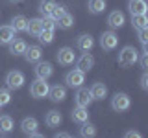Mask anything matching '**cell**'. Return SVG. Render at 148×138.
Returning a JSON list of instances; mask_svg holds the SVG:
<instances>
[{"label": "cell", "instance_id": "17", "mask_svg": "<svg viewBox=\"0 0 148 138\" xmlns=\"http://www.w3.org/2000/svg\"><path fill=\"white\" fill-rule=\"evenodd\" d=\"M26 41L22 39H13L11 43H9V53L11 55H24L26 52Z\"/></svg>", "mask_w": 148, "mask_h": 138}, {"label": "cell", "instance_id": "20", "mask_svg": "<svg viewBox=\"0 0 148 138\" xmlns=\"http://www.w3.org/2000/svg\"><path fill=\"white\" fill-rule=\"evenodd\" d=\"M15 39V30L11 26H0V44H9Z\"/></svg>", "mask_w": 148, "mask_h": 138}, {"label": "cell", "instance_id": "22", "mask_svg": "<svg viewBox=\"0 0 148 138\" xmlns=\"http://www.w3.org/2000/svg\"><path fill=\"white\" fill-rule=\"evenodd\" d=\"M89 90H91L92 99H104L106 96H108V87H106L104 83H95Z\"/></svg>", "mask_w": 148, "mask_h": 138}, {"label": "cell", "instance_id": "4", "mask_svg": "<svg viewBox=\"0 0 148 138\" xmlns=\"http://www.w3.org/2000/svg\"><path fill=\"white\" fill-rule=\"evenodd\" d=\"M6 85L9 90H18L24 85V74L18 70H11L6 74Z\"/></svg>", "mask_w": 148, "mask_h": 138}, {"label": "cell", "instance_id": "27", "mask_svg": "<svg viewBox=\"0 0 148 138\" xmlns=\"http://www.w3.org/2000/svg\"><path fill=\"white\" fill-rule=\"evenodd\" d=\"M87 7H89V11L92 15H98V13H102L106 9V0H89Z\"/></svg>", "mask_w": 148, "mask_h": 138}, {"label": "cell", "instance_id": "36", "mask_svg": "<svg viewBox=\"0 0 148 138\" xmlns=\"http://www.w3.org/2000/svg\"><path fill=\"white\" fill-rule=\"evenodd\" d=\"M141 89L148 90V74H146V70L143 72V76H141Z\"/></svg>", "mask_w": 148, "mask_h": 138}, {"label": "cell", "instance_id": "2", "mask_svg": "<svg viewBox=\"0 0 148 138\" xmlns=\"http://www.w3.org/2000/svg\"><path fill=\"white\" fill-rule=\"evenodd\" d=\"M48 90H50V85L46 83V79H39V77H37L30 87V96L35 98V99H43V98L48 96Z\"/></svg>", "mask_w": 148, "mask_h": 138}, {"label": "cell", "instance_id": "32", "mask_svg": "<svg viewBox=\"0 0 148 138\" xmlns=\"http://www.w3.org/2000/svg\"><path fill=\"white\" fill-rule=\"evenodd\" d=\"M41 20H43V30H52L54 31L56 28H58V26H56V20L52 17H43Z\"/></svg>", "mask_w": 148, "mask_h": 138}, {"label": "cell", "instance_id": "37", "mask_svg": "<svg viewBox=\"0 0 148 138\" xmlns=\"http://www.w3.org/2000/svg\"><path fill=\"white\" fill-rule=\"evenodd\" d=\"M124 136H126V138H141L143 135H141L139 131H128V133H126Z\"/></svg>", "mask_w": 148, "mask_h": 138}, {"label": "cell", "instance_id": "1", "mask_svg": "<svg viewBox=\"0 0 148 138\" xmlns=\"http://www.w3.org/2000/svg\"><path fill=\"white\" fill-rule=\"evenodd\" d=\"M137 59H139V53H137V50L133 48V46H124V48L120 50V53H119V64L124 66V68L133 66V64L137 63Z\"/></svg>", "mask_w": 148, "mask_h": 138}, {"label": "cell", "instance_id": "15", "mask_svg": "<svg viewBox=\"0 0 148 138\" xmlns=\"http://www.w3.org/2000/svg\"><path fill=\"white\" fill-rule=\"evenodd\" d=\"M48 98L52 99V101H63L65 98H67V89L61 85H54V87H50V90H48Z\"/></svg>", "mask_w": 148, "mask_h": 138}, {"label": "cell", "instance_id": "39", "mask_svg": "<svg viewBox=\"0 0 148 138\" xmlns=\"http://www.w3.org/2000/svg\"><path fill=\"white\" fill-rule=\"evenodd\" d=\"M9 2H13V4H21V2H24V0H9Z\"/></svg>", "mask_w": 148, "mask_h": 138}, {"label": "cell", "instance_id": "40", "mask_svg": "<svg viewBox=\"0 0 148 138\" xmlns=\"http://www.w3.org/2000/svg\"><path fill=\"white\" fill-rule=\"evenodd\" d=\"M0 107H2V105H0Z\"/></svg>", "mask_w": 148, "mask_h": 138}, {"label": "cell", "instance_id": "14", "mask_svg": "<svg viewBox=\"0 0 148 138\" xmlns=\"http://www.w3.org/2000/svg\"><path fill=\"white\" fill-rule=\"evenodd\" d=\"M71 118H72V122H76V123H83V122L89 120V110H87V107L76 105V107L72 109V112H71Z\"/></svg>", "mask_w": 148, "mask_h": 138}, {"label": "cell", "instance_id": "38", "mask_svg": "<svg viewBox=\"0 0 148 138\" xmlns=\"http://www.w3.org/2000/svg\"><path fill=\"white\" fill-rule=\"evenodd\" d=\"M56 136H58V138H71V133H65V131H61V133H58Z\"/></svg>", "mask_w": 148, "mask_h": 138}, {"label": "cell", "instance_id": "10", "mask_svg": "<svg viewBox=\"0 0 148 138\" xmlns=\"http://www.w3.org/2000/svg\"><path fill=\"white\" fill-rule=\"evenodd\" d=\"M92 66H95V57H92V53L83 52V55L76 61V68H80L82 72H89V70H92Z\"/></svg>", "mask_w": 148, "mask_h": 138}, {"label": "cell", "instance_id": "29", "mask_svg": "<svg viewBox=\"0 0 148 138\" xmlns=\"http://www.w3.org/2000/svg\"><path fill=\"white\" fill-rule=\"evenodd\" d=\"M80 135L83 136V138H92L96 135V127L92 125V123L87 120V122H83L82 123V129H80Z\"/></svg>", "mask_w": 148, "mask_h": 138}, {"label": "cell", "instance_id": "26", "mask_svg": "<svg viewBox=\"0 0 148 138\" xmlns=\"http://www.w3.org/2000/svg\"><path fill=\"white\" fill-rule=\"evenodd\" d=\"M11 131H13V120H11V116H8V114L0 116V135H9Z\"/></svg>", "mask_w": 148, "mask_h": 138}, {"label": "cell", "instance_id": "21", "mask_svg": "<svg viewBox=\"0 0 148 138\" xmlns=\"http://www.w3.org/2000/svg\"><path fill=\"white\" fill-rule=\"evenodd\" d=\"M45 122H46V125H48V127H59V125H61V122H63V116H61L59 110H50V112L46 114Z\"/></svg>", "mask_w": 148, "mask_h": 138}, {"label": "cell", "instance_id": "6", "mask_svg": "<svg viewBox=\"0 0 148 138\" xmlns=\"http://www.w3.org/2000/svg\"><path fill=\"white\" fill-rule=\"evenodd\" d=\"M56 57H58V63L61 64V66H71V64H74V61H76V53H74V50L69 48V46L59 48Z\"/></svg>", "mask_w": 148, "mask_h": 138}, {"label": "cell", "instance_id": "35", "mask_svg": "<svg viewBox=\"0 0 148 138\" xmlns=\"http://www.w3.org/2000/svg\"><path fill=\"white\" fill-rule=\"evenodd\" d=\"M141 66H143V70H148V46H143V53H141Z\"/></svg>", "mask_w": 148, "mask_h": 138}, {"label": "cell", "instance_id": "25", "mask_svg": "<svg viewBox=\"0 0 148 138\" xmlns=\"http://www.w3.org/2000/svg\"><path fill=\"white\" fill-rule=\"evenodd\" d=\"M26 24H28V18L24 15H17V17L11 18V24L9 26H11L17 33V31H26Z\"/></svg>", "mask_w": 148, "mask_h": 138}, {"label": "cell", "instance_id": "24", "mask_svg": "<svg viewBox=\"0 0 148 138\" xmlns=\"http://www.w3.org/2000/svg\"><path fill=\"white\" fill-rule=\"evenodd\" d=\"M72 24H74V17L71 15L69 11H65L61 17L56 20V26L58 28H61V30H69V28H72Z\"/></svg>", "mask_w": 148, "mask_h": 138}, {"label": "cell", "instance_id": "11", "mask_svg": "<svg viewBox=\"0 0 148 138\" xmlns=\"http://www.w3.org/2000/svg\"><path fill=\"white\" fill-rule=\"evenodd\" d=\"M108 24L113 28V30H117V28H122L124 24H126V17H124L122 11H111L109 17H108Z\"/></svg>", "mask_w": 148, "mask_h": 138}, {"label": "cell", "instance_id": "33", "mask_svg": "<svg viewBox=\"0 0 148 138\" xmlns=\"http://www.w3.org/2000/svg\"><path fill=\"white\" fill-rule=\"evenodd\" d=\"M65 11H67V7H65V6H58V4H56V7L52 9V13H50V17H52L54 20H58V18L61 17Z\"/></svg>", "mask_w": 148, "mask_h": 138}, {"label": "cell", "instance_id": "13", "mask_svg": "<svg viewBox=\"0 0 148 138\" xmlns=\"http://www.w3.org/2000/svg\"><path fill=\"white\" fill-rule=\"evenodd\" d=\"M76 46H78V50H82V52H91L92 46H95V39H92L89 33H83V35L78 37Z\"/></svg>", "mask_w": 148, "mask_h": 138}, {"label": "cell", "instance_id": "12", "mask_svg": "<svg viewBox=\"0 0 148 138\" xmlns=\"http://www.w3.org/2000/svg\"><path fill=\"white\" fill-rule=\"evenodd\" d=\"M24 57H26V61H28V63H37V61H41V57H43V52H41V46H37V44L26 46Z\"/></svg>", "mask_w": 148, "mask_h": 138}, {"label": "cell", "instance_id": "3", "mask_svg": "<svg viewBox=\"0 0 148 138\" xmlns=\"http://www.w3.org/2000/svg\"><path fill=\"white\" fill-rule=\"evenodd\" d=\"M130 105H132V99H130V96L124 94V92H117V94L111 98V109H113L115 112H124V110L130 109Z\"/></svg>", "mask_w": 148, "mask_h": 138}, {"label": "cell", "instance_id": "9", "mask_svg": "<svg viewBox=\"0 0 148 138\" xmlns=\"http://www.w3.org/2000/svg\"><path fill=\"white\" fill-rule=\"evenodd\" d=\"M34 72H35V76L39 77V79H48V77L54 74V68H52V64L48 61H37Z\"/></svg>", "mask_w": 148, "mask_h": 138}, {"label": "cell", "instance_id": "19", "mask_svg": "<svg viewBox=\"0 0 148 138\" xmlns=\"http://www.w3.org/2000/svg\"><path fill=\"white\" fill-rule=\"evenodd\" d=\"M128 9L132 15H137V13H146L148 9V4L145 0H130L128 2Z\"/></svg>", "mask_w": 148, "mask_h": 138}, {"label": "cell", "instance_id": "23", "mask_svg": "<svg viewBox=\"0 0 148 138\" xmlns=\"http://www.w3.org/2000/svg\"><path fill=\"white\" fill-rule=\"evenodd\" d=\"M132 26L135 28V30H145V28H148V17H146V13L132 15Z\"/></svg>", "mask_w": 148, "mask_h": 138}, {"label": "cell", "instance_id": "8", "mask_svg": "<svg viewBox=\"0 0 148 138\" xmlns=\"http://www.w3.org/2000/svg\"><path fill=\"white\" fill-rule=\"evenodd\" d=\"M74 101H76V105H80V107H89L92 103V96H91V90L89 89H83V87H78L76 94H74Z\"/></svg>", "mask_w": 148, "mask_h": 138}, {"label": "cell", "instance_id": "16", "mask_svg": "<svg viewBox=\"0 0 148 138\" xmlns=\"http://www.w3.org/2000/svg\"><path fill=\"white\" fill-rule=\"evenodd\" d=\"M37 127H39V122H37L35 118H32V116H28V118H24L21 122V129H22V133L24 135H28L30 136L32 133H35L37 131Z\"/></svg>", "mask_w": 148, "mask_h": 138}, {"label": "cell", "instance_id": "18", "mask_svg": "<svg viewBox=\"0 0 148 138\" xmlns=\"http://www.w3.org/2000/svg\"><path fill=\"white\" fill-rule=\"evenodd\" d=\"M41 30H43V20H41V18H30V20H28V24H26V33L37 37V35L41 33Z\"/></svg>", "mask_w": 148, "mask_h": 138}, {"label": "cell", "instance_id": "28", "mask_svg": "<svg viewBox=\"0 0 148 138\" xmlns=\"http://www.w3.org/2000/svg\"><path fill=\"white\" fill-rule=\"evenodd\" d=\"M54 7H56L54 0H41V2H39V13L43 17H50V13H52Z\"/></svg>", "mask_w": 148, "mask_h": 138}, {"label": "cell", "instance_id": "7", "mask_svg": "<svg viewBox=\"0 0 148 138\" xmlns=\"http://www.w3.org/2000/svg\"><path fill=\"white\" fill-rule=\"evenodd\" d=\"M119 44V37L115 35V31H104L100 37V46L104 52H111V50H115Z\"/></svg>", "mask_w": 148, "mask_h": 138}, {"label": "cell", "instance_id": "34", "mask_svg": "<svg viewBox=\"0 0 148 138\" xmlns=\"http://www.w3.org/2000/svg\"><path fill=\"white\" fill-rule=\"evenodd\" d=\"M137 37H139V43H141L143 46H148V28H145V30H137Z\"/></svg>", "mask_w": 148, "mask_h": 138}, {"label": "cell", "instance_id": "31", "mask_svg": "<svg viewBox=\"0 0 148 138\" xmlns=\"http://www.w3.org/2000/svg\"><path fill=\"white\" fill-rule=\"evenodd\" d=\"M11 101V94H9V89H0V105H8Z\"/></svg>", "mask_w": 148, "mask_h": 138}, {"label": "cell", "instance_id": "30", "mask_svg": "<svg viewBox=\"0 0 148 138\" xmlns=\"http://www.w3.org/2000/svg\"><path fill=\"white\" fill-rule=\"evenodd\" d=\"M37 37H39V41L43 44H50L54 41V31L52 30H41V33L37 35Z\"/></svg>", "mask_w": 148, "mask_h": 138}, {"label": "cell", "instance_id": "5", "mask_svg": "<svg viewBox=\"0 0 148 138\" xmlns=\"http://www.w3.org/2000/svg\"><path fill=\"white\" fill-rule=\"evenodd\" d=\"M65 83H67L69 87H72V89H78V87H82L83 83H85V72H82L80 68H74V70L67 72Z\"/></svg>", "mask_w": 148, "mask_h": 138}]
</instances>
